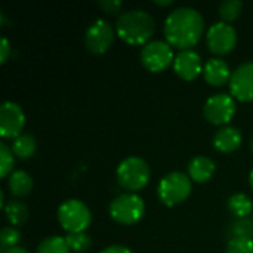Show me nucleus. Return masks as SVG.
Wrapping results in <instances>:
<instances>
[{
  "label": "nucleus",
  "instance_id": "obj_1",
  "mask_svg": "<svg viewBox=\"0 0 253 253\" xmlns=\"http://www.w3.org/2000/svg\"><path fill=\"white\" fill-rule=\"evenodd\" d=\"M165 37L172 47L187 50L196 46L205 31L202 13L188 6L173 9L165 21Z\"/></svg>",
  "mask_w": 253,
  "mask_h": 253
},
{
  "label": "nucleus",
  "instance_id": "obj_2",
  "mask_svg": "<svg viewBox=\"0 0 253 253\" xmlns=\"http://www.w3.org/2000/svg\"><path fill=\"white\" fill-rule=\"evenodd\" d=\"M117 37L130 46H145L156 31V21L147 10L130 9L119 15L116 21Z\"/></svg>",
  "mask_w": 253,
  "mask_h": 253
},
{
  "label": "nucleus",
  "instance_id": "obj_3",
  "mask_svg": "<svg viewBox=\"0 0 253 253\" xmlns=\"http://www.w3.org/2000/svg\"><path fill=\"white\" fill-rule=\"evenodd\" d=\"M116 178L119 185L126 193H135L144 190L151 178V169L148 163L138 156L126 157L116 170Z\"/></svg>",
  "mask_w": 253,
  "mask_h": 253
},
{
  "label": "nucleus",
  "instance_id": "obj_4",
  "mask_svg": "<svg viewBox=\"0 0 253 253\" xmlns=\"http://www.w3.org/2000/svg\"><path fill=\"white\" fill-rule=\"evenodd\" d=\"M191 182L193 181L190 179V176L182 172H170L165 175L157 185L159 200L168 208H173L184 203L191 194Z\"/></svg>",
  "mask_w": 253,
  "mask_h": 253
},
{
  "label": "nucleus",
  "instance_id": "obj_5",
  "mask_svg": "<svg viewBox=\"0 0 253 253\" xmlns=\"http://www.w3.org/2000/svg\"><path fill=\"white\" fill-rule=\"evenodd\" d=\"M110 216L119 225H135L145 213L144 199L135 193H123L113 199L108 206Z\"/></svg>",
  "mask_w": 253,
  "mask_h": 253
},
{
  "label": "nucleus",
  "instance_id": "obj_6",
  "mask_svg": "<svg viewBox=\"0 0 253 253\" xmlns=\"http://www.w3.org/2000/svg\"><path fill=\"white\" fill-rule=\"evenodd\" d=\"M58 222L68 234L86 233L92 222V213L82 200L68 199L58 208Z\"/></svg>",
  "mask_w": 253,
  "mask_h": 253
},
{
  "label": "nucleus",
  "instance_id": "obj_7",
  "mask_svg": "<svg viewBox=\"0 0 253 253\" xmlns=\"http://www.w3.org/2000/svg\"><path fill=\"white\" fill-rule=\"evenodd\" d=\"M141 62L151 73H162L173 65V47L165 40H151L141 49Z\"/></svg>",
  "mask_w": 253,
  "mask_h": 253
},
{
  "label": "nucleus",
  "instance_id": "obj_8",
  "mask_svg": "<svg viewBox=\"0 0 253 253\" xmlns=\"http://www.w3.org/2000/svg\"><path fill=\"white\" fill-rule=\"evenodd\" d=\"M236 99L228 93H216L211 96L203 107L205 119L215 126H227L236 116Z\"/></svg>",
  "mask_w": 253,
  "mask_h": 253
},
{
  "label": "nucleus",
  "instance_id": "obj_9",
  "mask_svg": "<svg viewBox=\"0 0 253 253\" xmlns=\"http://www.w3.org/2000/svg\"><path fill=\"white\" fill-rule=\"evenodd\" d=\"M206 44L209 50L218 58L225 56L233 52L237 44V31L231 24L222 21L215 22L206 33Z\"/></svg>",
  "mask_w": 253,
  "mask_h": 253
},
{
  "label": "nucleus",
  "instance_id": "obj_10",
  "mask_svg": "<svg viewBox=\"0 0 253 253\" xmlns=\"http://www.w3.org/2000/svg\"><path fill=\"white\" fill-rule=\"evenodd\" d=\"M116 28L105 19L93 21L84 34V46L93 55H104L114 43Z\"/></svg>",
  "mask_w": 253,
  "mask_h": 253
},
{
  "label": "nucleus",
  "instance_id": "obj_11",
  "mask_svg": "<svg viewBox=\"0 0 253 253\" xmlns=\"http://www.w3.org/2000/svg\"><path fill=\"white\" fill-rule=\"evenodd\" d=\"M25 126V113L13 101H4L0 105V135L3 139H15L22 135Z\"/></svg>",
  "mask_w": 253,
  "mask_h": 253
},
{
  "label": "nucleus",
  "instance_id": "obj_12",
  "mask_svg": "<svg viewBox=\"0 0 253 253\" xmlns=\"http://www.w3.org/2000/svg\"><path fill=\"white\" fill-rule=\"evenodd\" d=\"M230 95L240 102H253V61L239 65L228 83Z\"/></svg>",
  "mask_w": 253,
  "mask_h": 253
},
{
  "label": "nucleus",
  "instance_id": "obj_13",
  "mask_svg": "<svg viewBox=\"0 0 253 253\" xmlns=\"http://www.w3.org/2000/svg\"><path fill=\"white\" fill-rule=\"evenodd\" d=\"M172 67L179 79L185 82H193L200 74H203L205 65L202 64V58L196 50L187 49V50H179L175 55V61Z\"/></svg>",
  "mask_w": 253,
  "mask_h": 253
},
{
  "label": "nucleus",
  "instance_id": "obj_14",
  "mask_svg": "<svg viewBox=\"0 0 253 253\" xmlns=\"http://www.w3.org/2000/svg\"><path fill=\"white\" fill-rule=\"evenodd\" d=\"M233 71L230 65L221 58H211L205 62L203 67V79L208 84L213 87H222L230 83Z\"/></svg>",
  "mask_w": 253,
  "mask_h": 253
},
{
  "label": "nucleus",
  "instance_id": "obj_15",
  "mask_svg": "<svg viewBox=\"0 0 253 253\" xmlns=\"http://www.w3.org/2000/svg\"><path fill=\"white\" fill-rule=\"evenodd\" d=\"M212 141H213V147L219 153L230 154L240 148V145L243 142V135H242L240 129H237V127L224 126L215 132Z\"/></svg>",
  "mask_w": 253,
  "mask_h": 253
},
{
  "label": "nucleus",
  "instance_id": "obj_16",
  "mask_svg": "<svg viewBox=\"0 0 253 253\" xmlns=\"http://www.w3.org/2000/svg\"><path fill=\"white\" fill-rule=\"evenodd\" d=\"M216 170V165L211 157L196 156L188 163V176L193 182L205 184L212 179Z\"/></svg>",
  "mask_w": 253,
  "mask_h": 253
},
{
  "label": "nucleus",
  "instance_id": "obj_17",
  "mask_svg": "<svg viewBox=\"0 0 253 253\" xmlns=\"http://www.w3.org/2000/svg\"><path fill=\"white\" fill-rule=\"evenodd\" d=\"M7 188L15 197H27L33 190V178L24 170H15L7 178Z\"/></svg>",
  "mask_w": 253,
  "mask_h": 253
},
{
  "label": "nucleus",
  "instance_id": "obj_18",
  "mask_svg": "<svg viewBox=\"0 0 253 253\" xmlns=\"http://www.w3.org/2000/svg\"><path fill=\"white\" fill-rule=\"evenodd\" d=\"M4 216L10 227H22L28 219V208L24 202L13 199L4 205Z\"/></svg>",
  "mask_w": 253,
  "mask_h": 253
},
{
  "label": "nucleus",
  "instance_id": "obj_19",
  "mask_svg": "<svg viewBox=\"0 0 253 253\" xmlns=\"http://www.w3.org/2000/svg\"><path fill=\"white\" fill-rule=\"evenodd\" d=\"M10 150H12L15 157H18L21 160H28L37 151V141H36V138L33 135L22 133V135H19L18 138H15L12 141Z\"/></svg>",
  "mask_w": 253,
  "mask_h": 253
},
{
  "label": "nucleus",
  "instance_id": "obj_20",
  "mask_svg": "<svg viewBox=\"0 0 253 253\" xmlns=\"http://www.w3.org/2000/svg\"><path fill=\"white\" fill-rule=\"evenodd\" d=\"M228 212L233 215V218H248L253 212L252 199L245 193H236L228 199L227 203Z\"/></svg>",
  "mask_w": 253,
  "mask_h": 253
},
{
  "label": "nucleus",
  "instance_id": "obj_21",
  "mask_svg": "<svg viewBox=\"0 0 253 253\" xmlns=\"http://www.w3.org/2000/svg\"><path fill=\"white\" fill-rule=\"evenodd\" d=\"M225 237H227V242L234 240V239H253L252 216L233 219L225 230Z\"/></svg>",
  "mask_w": 253,
  "mask_h": 253
},
{
  "label": "nucleus",
  "instance_id": "obj_22",
  "mask_svg": "<svg viewBox=\"0 0 253 253\" xmlns=\"http://www.w3.org/2000/svg\"><path fill=\"white\" fill-rule=\"evenodd\" d=\"M37 253H71V251L67 245L65 237L50 236L39 245Z\"/></svg>",
  "mask_w": 253,
  "mask_h": 253
},
{
  "label": "nucleus",
  "instance_id": "obj_23",
  "mask_svg": "<svg viewBox=\"0 0 253 253\" xmlns=\"http://www.w3.org/2000/svg\"><path fill=\"white\" fill-rule=\"evenodd\" d=\"M242 9H243V3L240 0H225L219 4L218 13L222 22L230 24V22H234L240 16Z\"/></svg>",
  "mask_w": 253,
  "mask_h": 253
},
{
  "label": "nucleus",
  "instance_id": "obj_24",
  "mask_svg": "<svg viewBox=\"0 0 253 253\" xmlns=\"http://www.w3.org/2000/svg\"><path fill=\"white\" fill-rule=\"evenodd\" d=\"M67 245L71 252L82 253L90 249L92 246V237L86 233H74V234H67L65 236Z\"/></svg>",
  "mask_w": 253,
  "mask_h": 253
},
{
  "label": "nucleus",
  "instance_id": "obj_25",
  "mask_svg": "<svg viewBox=\"0 0 253 253\" xmlns=\"http://www.w3.org/2000/svg\"><path fill=\"white\" fill-rule=\"evenodd\" d=\"M21 242V233L15 227H4L0 231V251L1 253L16 248L18 243Z\"/></svg>",
  "mask_w": 253,
  "mask_h": 253
},
{
  "label": "nucleus",
  "instance_id": "obj_26",
  "mask_svg": "<svg viewBox=\"0 0 253 253\" xmlns=\"http://www.w3.org/2000/svg\"><path fill=\"white\" fill-rule=\"evenodd\" d=\"M13 166H15V156L12 150L4 142H1L0 144V176L9 178V175L13 170Z\"/></svg>",
  "mask_w": 253,
  "mask_h": 253
},
{
  "label": "nucleus",
  "instance_id": "obj_27",
  "mask_svg": "<svg viewBox=\"0 0 253 253\" xmlns=\"http://www.w3.org/2000/svg\"><path fill=\"white\" fill-rule=\"evenodd\" d=\"M225 253H253V239L228 240Z\"/></svg>",
  "mask_w": 253,
  "mask_h": 253
},
{
  "label": "nucleus",
  "instance_id": "obj_28",
  "mask_svg": "<svg viewBox=\"0 0 253 253\" xmlns=\"http://www.w3.org/2000/svg\"><path fill=\"white\" fill-rule=\"evenodd\" d=\"M99 6L105 13H117L122 10L123 3L120 0H101Z\"/></svg>",
  "mask_w": 253,
  "mask_h": 253
},
{
  "label": "nucleus",
  "instance_id": "obj_29",
  "mask_svg": "<svg viewBox=\"0 0 253 253\" xmlns=\"http://www.w3.org/2000/svg\"><path fill=\"white\" fill-rule=\"evenodd\" d=\"M10 52H12V46H10L9 40L6 37H3L1 43H0V64H4L9 59Z\"/></svg>",
  "mask_w": 253,
  "mask_h": 253
},
{
  "label": "nucleus",
  "instance_id": "obj_30",
  "mask_svg": "<svg viewBox=\"0 0 253 253\" xmlns=\"http://www.w3.org/2000/svg\"><path fill=\"white\" fill-rule=\"evenodd\" d=\"M99 253H133L129 248L126 246H120V245H113V246H108L105 249H102Z\"/></svg>",
  "mask_w": 253,
  "mask_h": 253
},
{
  "label": "nucleus",
  "instance_id": "obj_31",
  "mask_svg": "<svg viewBox=\"0 0 253 253\" xmlns=\"http://www.w3.org/2000/svg\"><path fill=\"white\" fill-rule=\"evenodd\" d=\"M153 3H154V4H157V6H160V7H168V6H172V4H173V0H166V1L154 0Z\"/></svg>",
  "mask_w": 253,
  "mask_h": 253
},
{
  "label": "nucleus",
  "instance_id": "obj_32",
  "mask_svg": "<svg viewBox=\"0 0 253 253\" xmlns=\"http://www.w3.org/2000/svg\"><path fill=\"white\" fill-rule=\"evenodd\" d=\"M3 253H28V251L21 248V246H16V248H12V249H9V251H6V252Z\"/></svg>",
  "mask_w": 253,
  "mask_h": 253
},
{
  "label": "nucleus",
  "instance_id": "obj_33",
  "mask_svg": "<svg viewBox=\"0 0 253 253\" xmlns=\"http://www.w3.org/2000/svg\"><path fill=\"white\" fill-rule=\"evenodd\" d=\"M249 185H251V188L253 190V169L251 170V173H249Z\"/></svg>",
  "mask_w": 253,
  "mask_h": 253
},
{
  "label": "nucleus",
  "instance_id": "obj_34",
  "mask_svg": "<svg viewBox=\"0 0 253 253\" xmlns=\"http://www.w3.org/2000/svg\"><path fill=\"white\" fill-rule=\"evenodd\" d=\"M251 147H252V151H253V136H252V142H251Z\"/></svg>",
  "mask_w": 253,
  "mask_h": 253
}]
</instances>
